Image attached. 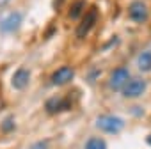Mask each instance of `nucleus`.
<instances>
[{"label":"nucleus","instance_id":"1","mask_svg":"<svg viewBox=\"0 0 151 149\" xmlns=\"http://www.w3.org/2000/svg\"><path fill=\"white\" fill-rule=\"evenodd\" d=\"M96 126L107 133H119L124 128V121L116 115H101V117H98Z\"/></svg>","mask_w":151,"mask_h":149},{"label":"nucleus","instance_id":"2","mask_svg":"<svg viewBox=\"0 0 151 149\" xmlns=\"http://www.w3.org/2000/svg\"><path fill=\"white\" fill-rule=\"evenodd\" d=\"M22 20H23V16H22V13H18V11H13V13L6 14L2 20H0V32L7 34V32L18 30L20 25H22Z\"/></svg>","mask_w":151,"mask_h":149},{"label":"nucleus","instance_id":"3","mask_svg":"<svg viewBox=\"0 0 151 149\" xmlns=\"http://www.w3.org/2000/svg\"><path fill=\"white\" fill-rule=\"evenodd\" d=\"M128 16L135 23H144L147 20V7H146V4L139 2V0L137 2H132L130 7H128Z\"/></svg>","mask_w":151,"mask_h":149},{"label":"nucleus","instance_id":"4","mask_svg":"<svg viewBox=\"0 0 151 149\" xmlns=\"http://www.w3.org/2000/svg\"><path fill=\"white\" fill-rule=\"evenodd\" d=\"M128 82H130V73L126 67H117L110 77V87L114 91H123Z\"/></svg>","mask_w":151,"mask_h":149},{"label":"nucleus","instance_id":"5","mask_svg":"<svg viewBox=\"0 0 151 149\" xmlns=\"http://www.w3.org/2000/svg\"><path fill=\"white\" fill-rule=\"evenodd\" d=\"M96 20H98V11H96V9H91V11L80 20V25H78V29H77V36H78V37H86L87 32L94 27Z\"/></svg>","mask_w":151,"mask_h":149},{"label":"nucleus","instance_id":"6","mask_svg":"<svg viewBox=\"0 0 151 149\" xmlns=\"http://www.w3.org/2000/svg\"><path fill=\"white\" fill-rule=\"evenodd\" d=\"M144 91H146V82L142 78H133L124 85L123 94L126 98H139L140 94H144Z\"/></svg>","mask_w":151,"mask_h":149},{"label":"nucleus","instance_id":"7","mask_svg":"<svg viewBox=\"0 0 151 149\" xmlns=\"http://www.w3.org/2000/svg\"><path fill=\"white\" fill-rule=\"evenodd\" d=\"M73 77H75L73 69L68 67V66H64V67H59V69L52 74V84H55V85H64V84L71 82Z\"/></svg>","mask_w":151,"mask_h":149},{"label":"nucleus","instance_id":"8","mask_svg":"<svg viewBox=\"0 0 151 149\" xmlns=\"http://www.w3.org/2000/svg\"><path fill=\"white\" fill-rule=\"evenodd\" d=\"M29 80H30V73L25 69V67H20L16 69V73L13 74V78H11V84L14 89H25L29 85Z\"/></svg>","mask_w":151,"mask_h":149},{"label":"nucleus","instance_id":"9","mask_svg":"<svg viewBox=\"0 0 151 149\" xmlns=\"http://www.w3.org/2000/svg\"><path fill=\"white\" fill-rule=\"evenodd\" d=\"M64 103H68L64 98H52V100L46 101V110H48L50 114H57V112L68 108V105H64Z\"/></svg>","mask_w":151,"mask_h":149},{"label":"nucleus","instance_id":"10","mask_svg":"<svg viewBox=\"0 0 151 149\" xmlns=\"http://www.w3.org/2000/svg\"><path fill=\"white\" fill-rule=\"evenodd\" d=\"M137 66H139L140 71H151V50H146L139 55Z\"/></svg>","mask_w":151,"mask_h":149},{"label":"nucleus","instance_id":"11","mask_svg":"<svg viewBox=\"0 0 151 149\" xmlns=\"http://www.w3.org/2000/svg\"><path fill=\"white\" fill-rule=\"evenodd\" d=\"M84 0H77L73 6H71V9H69V18L71 20H78V16L82 14V9H84Z\"/></svg>","mask_w":151,"mask_h":149},{"label":"nucleus","instance_id":"12","mask_svg":"<svg viewBox=\"0 0 151 149\" xmlns=\"http://www.w3.org/2000/svg\"><path fill=\"white\" fill-rule=\"evenodd\" d=\"M86 149H107V144L103 138H98V137H93L86 142Z\"/></svg>","mask_w":151,"mask_h":149},{"label":"nucleus","instance_id":"13","mask_svg":"<svg viewBox=\"0 0 151 149\" xmlns=\"http://www.w3.org/2000/svg\"><path fill=\"white\" fill-rule=\"evenodd\" d=\"M30 149H48V142H46V140H43V142H37V144H34Z\"/></svg>","mask_w":151,"mask_h":149},{"label":"nucleus","instance_id":"14","mask_svg":"<svg viewBox=\"0 0 151 149\" xmlns=\"http://www.w3.org/2000/svg\"><path fill=\"white\" fill-rule=\"evenodd\" d=\"M11 0H0V6H6V4H9Z\"/></svg>","mask_w":151,"mask_h":149},{"label":"nucleus","instance_id":"15","mask_svg":"<svg viewBox=\"0 0 151 149\" xmlns=\"http://www.w3.org/2000/svg\"><path fill=\"white\" fill-rule=\"evenodd\" d=\"M146 140H147V144H151V135H149V137H147Z\"/></svg>","mask_w":151,"mask_h":149}]
</instances>
